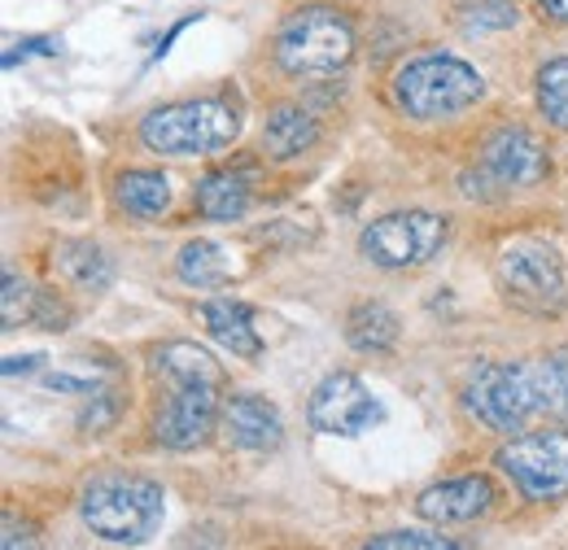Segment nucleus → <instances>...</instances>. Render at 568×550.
<instances>
[{"label": "nucleus", "instance_id": "27", "mask_svg": "<svg viewBox=\"0 0 568 550\" xmlns=\"http://www.w3.org/2000/svg\"><path fill=\"white\" fill-rule=\"evenodd\" d=\"M40 380H44V389H58V394H97V385H101V371H79V367H49Z\"/></svg>", "mask_w": 568, "mask_h": 550}, {"label": "nucleus", "instance_id": "12", "mask_svg": "<svg viewBox=\"0 0 568 550\" xmlns=\"http://www.w3.org/2000/svg\"><path fill=\"white\" fill-rule=\"evenodd\" d=\"M219 428L236 450H250V455H267L284 441L281 411L258 394H227L219 411Z\"/></svg>", "mask_w": 568, "mask_h": 550}, {"label": "nucleus", "instance_id": "13", "mask_svg": "<svg viewBox=\"0 0 568 550\" xmlns=\"http://www.w3.org/2000/svg\"><path fill=\"white\" fill-rule=\"evenodd\" d=\"M495 502V485L486 477H455V481L428 485L416 498V511L428 524H468L477 516H486Z\"/></svg>", "mask_w": 568, "mask_h": 550}, {"label": "nucleus", "instance_id": "31", "mask_svg": "<svg viewBox=\"0 0 568 550\" xmlns=\"http://www.w3.org/2000/svg\"><path fill=\"white\" fill-rule=\"evenodd\" d=\"M40 363H44V354H27V358H18V354H9V358H4V367H0V371H4V380H13V376H18V371H22V376H31V371H36V367H40Z\"/></svg>", "mask_w": 568, "mask_h": 550}, {"label": "nucleus", "instance_id": "6", "mask_svg": "<svg viewBox=\"0 0 568 550\" xmlns=\"http://www.w3.org/2000/svg\"><path fill=\"white\" fill-rule=\"evenodd\" d=\"M547 180V149L538 144L534 132L525 128H498L495 136L481 144V157L477 166L464 171L459 189L464 197H481V202H495L503 193H516V189H534Z\"/></svg>", "mask_w": 568, "mask_h": 550}, {"label": "nucleus", "instance_id": "28", "mask_svg": "<svg viewBox=\"0 0 568 550\" xmlns=\"http://www.w3.org/2000/svg\"><path fill=\"white\" fill-rule=\"evenodd\" d=\"M67 319H71V310H67L53 293H40V302H36V319H31V324H40V328H49V333H62Z\"/></svg>", "mask_w": 568, "mask_h": 550}, {"label": "nucleus", "instance_id": "21", "mask_svg": "<svg viewBox=\"0 0 568 550\" xmlns=\"http://www.w3.org/2000/svg\"><path fill=\"white\" fill-rule=\"evenodd\" d=\"M175 275L193 288H223L227 275H232V263H227V249L214 245V241H189L175 258Z\"/></svg>", "mask_w": 568, "mask_h": 550}, {"label": "nucleus", "instance_id": "16", "mask_svg": "<svg viewBox=\"0 0 568 550\" xmlns=\"http://www.w3.org/2000/svg\"><path fill=\"white\" fill-rule=\"evenodd\" d=\"M193 202L197 210L211 218V223H236V218H245V210H250V184H245V175H236V171H211L197 189H193Z\"/></svg>", "mask_w": 568, "mask_h": 550}, {"label": "nucleus", "instance_id": "7", "mask_svg": "<svg viewBox=\"0 0 568 550\" xmlns=\"http://www.w3.org/2000/svg\"><path fill=\"white\" fill-rule=\"evenodd\" d=\"M498 288L503 297L525 310V315H538V319H551L560 315L568 302V284L565 267H560V254L542 241H511L503 254H498Z\"/></svg>", "mask_w": 568, "mask_h": 550}, {"label": "nucleus", "instance_id": "24", "mask_svg": "<svg viewBox=\"0 0 568 550\" xmlns=\"http://www.w3.org/2000/svg\"><path fill=\"white\" fill-rule=\"evenodd\" d=\"M464 27L468 31H507V27H516V4H507V0H473V4H464Z\"/></svg>", "mask_w": 568, "mask_h": 550}, {"label": "nucleus", "instance_id": "23", "mask_svg": "<svg viewBox=\"0 0 568 550\" xmlns=\"http://www.w3.org/2000/svg\"><path fill=\"white\" fill-rule=\"evenodd\" d=\"M36 302H40V293L22 275L4 272V293H0V319H4V328L31 324L36 319Z\"/></svg>", "mask_w": 568, "mask_h": 550}, {"label": "nucleus", "instance_id": "25", "mask_svg": "<svg viewBox=\"0 0 568 550\" xmlns=\"http://www.w3.org/2000/svg\"><path fill=\"white\" fill-rule=\"evenodd\" d=\"M372 550H459L455 538H437V533H420V529H398V533H381L367 542Z\"/></svg>", "mask_w": 568, "mask_h": 550}, {"label": "nucleus", "instance_id": "17", "mask_svg": "<svg viewBox=\"0 0 568 550\" xmlns=\"http://www.w3.org/2000/svg\"><path fill=\"white\" fill-rule=\"evenodd\" d=\"M525 367H529V385H534V398H538V415L568 419V354L565 349L525 358Z\"/></svg>", "mask_w": 568, "mask_h": 550}, {"label": "nucleus", "instance_id": "5", "mask_svg": "<svg viewBox=\"0 0 568 550\" xmlns=\"http://www.w3.org/2000/svg\"><path fill=\"white\" fill-rule=\"evenodd\" d=\"M236 136H241V114H236V105H227L219 96L158 105L141 123L144 149L162 153V157H206V153L227 149Z\"/></svg>", "mask_w": 568, "mask_h": 550}, {"label": "nucleus", "instance_id": "8", "mask_svg": "<svg viewBox=\"0 0 568 550\" xmlns=\"http://www.w3.org/2000/svg\"><path fill=\"white\" fill-rule=\"evenodd\" d=\"M446 236H450V223L442 214L398 210V214H381L376 223H367L358 236V249L367 263H376L385 272H412L442 254Z\"/></svg>", "mask_w": 568, "mask_h": 550}, {"label": "nucleus", "instance_id": "32", "mask_svg": "<svg viewBox=\"0 0 568 550\" xmlns=\"http://www.w3.org/2000/svg\"><path fill=\"white\" fill-rule=\"evenodd\" d=\"M542 4V13L551 18V22H565L568 27V0H538Z\"/></svg>", "mask_w": 568, "mask_h": 550}, {"label": "nucleus", "instance_id": "2", "mask_svg": "<svg viewBox=\"0 0 568 550\" xmlns=\"http://www.w3.org/2000/svg\"><path fill=\"white\" fill-rule=\"evenodd\" d=\"M166 511V493L162 485L149 477H132V472H105L83 489L79 498V516L83 524L114 542V547H141L158 533Z\"/></svg>", "mask_w": 568, "mask_h": 550}, {"label": "nucleus", "instance_id": "9", "mask_svg": "<svg viewBox=\"0 0 568 550\" xmlns=\"http://www.w3.org/2000/svg\"><path fill=\"white\" fill-rule=\"evenodd\" d=\"M495 464L529 502H560L568 498V428L520 432L498 450Z\"/></svg>", "mask_w": 568, "mask_h": 550}, {"label": "nucleus", "instance_id": "14", "mask_svg": "<svg viewBox=\"0 0 568 550\" xmlns=\"http://www.w3.org/2000/svg\"><path fill=\"white\" fill-rule=\"evenodd\" d=\"M202 324H206V333H211L214 345H223L227 354H236V358H258L263 354V337H258V328H254V315H250V306L245 302H236V297H211V302H202Z\"/></svg>", "mask_w": 568, "mask_h": 550}, {"label": "nucleus", "instance_id": "11", "mask_svg": "<svg viewBox=\"0 0 568 550\" xmlns=\"http://www.w3.org/2000/svg\"><path fill=\"white\" fill-rule=\"evenodd\" d=\"M306 419L324 437H358L372 424H381V403L372 398V389L355 371H333L315 385V394L306 403Z\"/></svg>", "mask_w": 568, "mask_h": 550}, {"label": "nucleus", "instance_id": "22", "mask_svg": "<svg viewBox=\"0 0 568 550\" xmlns=\"http://www.w3.org/2000/svg\"><path fill=\"white\" fill-rule=\"evenodd\" d=\"M538 105L551 128L568 132V58H556L538 70Z\"/></svg>", "mask_w": 568, "mask_h": 550}, {"label": "nucleus", "instance_id": "4", "mask_svg": "<svg viewBox=\"0 0 568 550\" xmlns=\"http://www.w3.org/2000/svg\"><path fill=\"white\" fill-rule=\"evenodd\" d=\"M486 96V79L468 62L450 58V53H425L412 58L407 67L394 74V101L403 114L420 119V123H442L455 119L464 110H473Z\"/></svg>", "mask_w": 568, "mask_h": 550}, {"label": "nucleus", "instance_id": "26", "mask_svg": "<svg viewBox=\"0 0 568 550\" xmlns=\"http://www.w3.org/2000/svg\"><path fill=\"white\" fill-rule=\"evenodd\" d=\"M92 403H88V411L79 415V428L83 432H92V437H101L114 419H119V394H110V389H97V394H88Z\"/></svg>", "mask_w": 568, "mask_h": 550}, {"label": "nucleus", "instance_id": "10", "mask_svg": "<svg viewBox=\"0 0 568 550\" xmlns=\"http://www.w3.org/2000/svg\"><path fill=\"white\" fill-rule=\"evenodd\" d=\"M464 403L495 432H520L538 415V398H534L525 363H481L464 389Z\"/></svg>", "mask_w": 568, "mask_h": 550}, {"label": "nucleus", "instance_id": "29", "mask_svg": "<svg viewBox=\"0 0 568 550\" xmlns=\"http://www.w3.org/2000/svg\"><path fill=\"white\" fill-rule=\"evenodd\" d=\"M53 58L58 53V40H49V35H31V40H22V44H13L9 53H4V67H18V62H27V58Z\"/></svg>", "mask_w": 568, "mask_h": 550}, {"label": "nucleus", "instance_id": "19", "mask_svg": "<svg viewBox=\"0 0 568 550\" xmlns=\"http://www.w3.org/2000/svg\"><path fill=\"white\" fill-rule=\"evenodd\" d=\"M114 202L136 218H158L171 206V184L162 171H123L114 180Z\"/></svg>", "mask_w": 568, "mask_h": 550}, {"label": "nucleus", "instance_id": "20", "mask_svg": "<svg viewBox=\"0 0 568 550\" xmlns=\"http://www.w3.org/2000/svg\"><path fill=\"white\" fill-rule=\"evenodd\" d=\"M58 267H62V275L71 279L74 288H83V293H105L110 279H114V267H110L105 249H97L92 241H67V245L58 249Z\"/></svg>", "mask_w": 568, "mask_h": 550}, {"label": "nucleus", "instance_id": "18", "mask_svg": "<svg viewBox=\"0 0 568 550\" xmlns=\"http://www.w3.org/2000/svg\"><path fill=\"white\" fill-rule=\"evenodd\" d=\"M346 342L355 345L358 354H385L398 342V315L385 302H358L346 315Z\"/></svg>", "mask_w": 568, "mask_h": 550}, {"label": "nucleus", "instance_id": "30", "mask_svg": "<svg viewBox=\"0 0 568 550\" xmlns=\"http://www.w3.org/2000/svg\"><path fill=\"white\" fill-rule=\"evenodd\" d=\"M0 547L4 550L36 547V529H31V524H22V529H18V520H13V516H4V538H0Z\"/></svg>", "mask_w": 568, "mask_h": 550}, {"label": "nucleus", "instance_id": "3", "mask_svg": "<svg viewBox=\"0 0 568 550\" xmlns=\"http://www.w3.org/2000/svg\"><path fill=\"white\" fill-rule=\"evenodd\" d=\"M272 53L293 79H333L355 58V22L337 4H306L281 22Z\"/></svg>", "mask_w": 568, "mask_h": 550}, {"label": "nucleus", "instance_id": "1", "mask_svg": "<svg viewBox=\"0 0 568 550\" xmlns=\"http://www.w3.org/2000/svg\"><path fill=\"white\" fill-rule=\"evenodd\" d=\"M153 371L171 385V403L158 415V441L166 450H197L206 446L223 411V371L202 345L166 342L153 349Z\"/></svg>", "mask_w": 568, "mask_h": 550}, {"label": "nucleus", "instance_id": "15", "mask_svg": "<svg viewBox=\"0 0 568 550\" xmlns=\"http://www.w3.org/2000/svg\"><path fill=\"white\" fill-rule=\"evenodd\" d=\"M315 144H320V123H315L311 110H302V105H276L267 114V123H263V149H267V157L293 162V157L311 153Z\"/></svg>", "mask_w": 568, "mask_h": 550}]
</instances>
